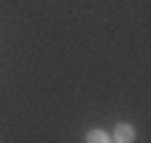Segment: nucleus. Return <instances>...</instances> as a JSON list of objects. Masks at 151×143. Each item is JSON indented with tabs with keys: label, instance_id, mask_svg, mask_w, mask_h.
Returning a JSON list of instances; mask_svg holds the SVG:
<instances>
[{
	"label": "nucleus",
	"instance_id": "nucleus-1",
	"mask_svg": "<svg viewBox=\"0 0 151 143\" xmlns=\"http://www.w3.org/2000/svg\"><path fill=\"white\" fill-rule=\"evenodd\" d=\"M111 140H113V143H132V140H135V127L127 124V121L116 124V127H113V138H111Z\"/></svg>",
	"mask_w": 151,
	"mask_h": 143
},
{
	"label": "nucleus",
	"instance_id": "nucleus-2",
	"mask_svg": "<svg viewBox=\"0 0 151 143\" xmlns=\"http://www.w3.org/2000/svg\"><path fill=\"white\" fill-rule=\"evenodd\" d=\"M86 143H113V140H111L108 132H103V130H92V132L86 135Z\"/></svg>",
	"mask_w": 151,
	"mask_h": 143
}]
</instances>
